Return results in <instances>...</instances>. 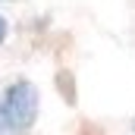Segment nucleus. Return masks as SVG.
<instances>
[{"mask_svg": "<svg viewBox=\"0 0 135 135\" xmlns=\"http://www.w3.org/2000/svg\"><path fill=\"white\" fill-rule=\"evenodd\" d=\"M38 116V91L28 82H16L0 104V132H22Z\"/></svg>", "mask_w": 135, "mask_h": 135, "instance_id": "f257e3e1", "label": "nucleus"}, {"mask_svg": "<svg viewBox=\"0 0 135 135\" xmlns=\"http://www.w3.org/2000/svg\"><path fill=\"white\" fill-rule=\"evenodd\" d=\"M3 35H6V22H3V16H0V41H3Z\"/></svg>", "mask_w": 135, "mask_h": 135, "instance_id": "f03ea898", "label": "nucleus"}]
</instances>
